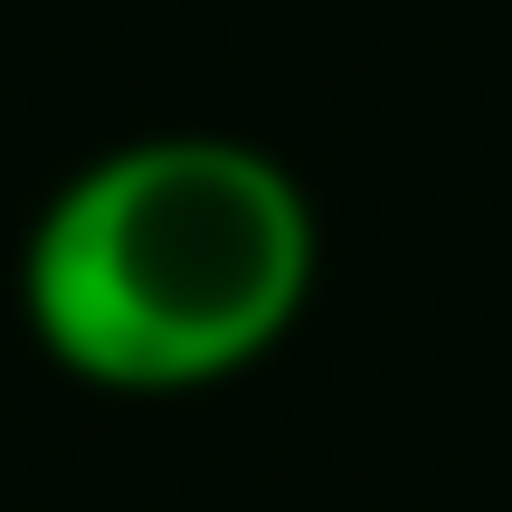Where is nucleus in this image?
<instances>
[{
    "label": "nucleus",
    "instance_id": "1",
    "mask_svg": "<svg viewBox=\"0 0 512 512\" xmlns=\"http://www.w3.org/2000/svg\"><path fill=\"white\" fill-rule=\"evenodd\" d=\"M323 219L285 152L247 133H133L38 200L19 323L105 399L228 389L304 323Z\"/></svg>",
    "mask_w": 512,
    "mask_h": 512
}]
</instances>
